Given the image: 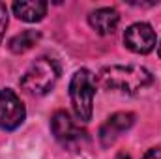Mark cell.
I'll return each instance as SVG.
<instances>
[{"mask_svg": "<svg viewBox=\"0 0 161 159\" xmlns=\"http://www.w3.org/2000/svg\"><path fill=\"white\" fill-rule=\"evenodd\" d=\"M116 159H131V156H129V154H125V152H120V154L116 156Z\"/></svg>", "mask_w": 161, "mask_h": 159, "instance_id": "13", "label": "cell"}, {"mask_svg": "<svg viewBox=\"0 0 161 159\" xmlns=\"http://www.w3.org/2000/svg\"><path fill=\"white\" fill-rule=\"evenodd\" d=\"M25 118H26V109L19 99V96L13 90L4 88L0 92V129L13 131L25 122Z\"/></svg>", "mask_w": 161, "mask_h": 159, "instance_id": "5", "label": "cell"}, {"mask_svg": "<svg viewBox=\"0 0 161 159\" xmlns=\"http://www.w3.org/2000/svg\"><path fill=\"white\" fill-rule=\"evenodd\" d=\"M88 23L97 34L109 36V34H114V30L120 23V15L114 8H99L88 15Z\"/></svg>", "mask_w": 161, "mask_h": 159, "instance_id": "8", "label": "cell"}, {"mask_svg": "<svg viewBox=\"0 0 161 159\" xmlns=\"http://www.w3.org/2000/svg\"><path fill=\"white\" fill-rule=\"evenodd\" d=\"M158 52H159V58H161V43H159V47H158Z\"/></svg>", "mask_w": 161, "mask_h": 159, "instance_id": "14", "label": "cell"}, {"mask_svg": "<svg viewBox=\"0 0 161 159\" xmlns=\"http://www.w3.org/2000/svg\"><path fill=\"white\" fill-rule=\"evenodd\" d=\"M94 96H96V77L88 69L75 71L69 82V97H71V105L77 120L80 122L92 120Z\"/></svg>", "mask_w": 161, "mask_h": 159, "instance_id": "3", "label": "cell"}, {"mask_svg": "<svg viewBox=\"0 0 161 159\" xmlns=\"http://www.w3.org/2000/svg\"><path fill=\"white\" fill-rule=\"evenodd\" d=\"M60 77V64L54 58H38L21 77V88L30 96H45Z\"/></svg>", "mask_w": 161, "mask_h": 159, "instance_id": "2", "label": "cell"}, {"mask_svg": "<svg viewBox=\"0 0 161 159\" xmlns=\"http://www.w3.org/2000/svg\"><path fill=\"white\" fill-rule=\"evenodd\" d=\"M133 123H135V114L133 112H114L113 116H109L107 122L99 129L101 146L107 148V146L114 144V140L120 137L124 131H127Z\"/></svg>", "mask_w": 161, "mask_h": 159, "instance_id": "7", "label": "cell"}, {"mask_svg": "<svg viewBox=\"0 0 161 159\" xmlns=\"http://www.w3.org/2000/svg\"><path fill=\"white\" fill-rule=\"evenodd\" d=\"M142 159H161V148H152V150H148Z\"/></svg>", "mask_w": 161, "mask_h": 159, "instance_id": "12", "label": "cell"}, {"mask_svg": "<svg viewBox=\"0 0 161 159\" xmlns=\"http://www.w3.org/2000/svg\"><path fill=\"white\" fill-rule=\"evenodd\" d=\"M6 26H8V8H6V4L0 2V41L4 38Z\"/></svg>", "mask_w": 161, "mask_h": 159, "instance_id": "11", "label": "cell"}, {"mask_svg": "<svg viewBox=\"0 0 161 159\" xmlns=\"http://www.w3.org/2000/svg\"><path fill=\"white\" fill-rule=\"evenodd\" d=\"M158 43L156 32L148 23H135L124 34V45L137 54H148Z\"/></svg>", "mask_w": 161, "mask_h": 159, "instance_id": "6", "label": "cell"}, {"mask_svg": "<svg viewBox=\"0 0 161 159\" xmlns=\"http://www.w3.org/2000/svg\"><path fill=\"white\" fill-rule=\"evenodd\" d=\"M51 129L54 139L69 150H80L84 142H88V135L84 129L71 120L66 111H56L51 118Z\"/></svg>", "mask_w": 161, "mask_h": 159, "instance_id": "4", "label": "cell"}, {"mask_svg": "<svg viewBox=\"0 0 161 159\" xmlns=\"http://www.w3.org/2000/svg\"><path fill=\"white\" fill-rule=\"evenodd\" d=\"M41 34L38 30H25L17 36H13L9 40V51L15 52V54H23L26 51H30L38 41H40Z\"/></svg>", "mask_w": 161, "mask_h": 159, "instance_id": "10", "label": "cell"}, {"mask_svg": "<svg viewBox=\"0 0 161 159\" xmlns=\"http://www.w3.org/2000/svg\"><path fill=\"white\" fill-rule=\"evenodd\" d=\"M13 13L25 23H38L47 13V4L41 0H19L13 4Z\"/></svg>", "mask_w": 161, "mask_h": 159, "instance_id": "9", "label": "cell"}, {"mask_svg": "<svg viewBox=\"0 0 161 159\" xmlns=\"http://www.w3.org/2000/svg\"><path fill=\"white\" fill-rule=\"evenodd\" d=\"M97 82L107 92H120L127 96H135L142 90H146L154 77L152 73L142 66H107L97 73Z\"/></svg>", "mask_w": 161, "mask_h": 159, "instance_id": "1", "label": "cell"}]
</instances>
